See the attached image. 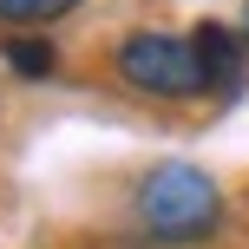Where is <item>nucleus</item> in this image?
<instances>
[{"mask_svg": "<svg viewBox=\"0 0 249 249\" xmlns=\"http://www.w3.org/2000/svg\"><path fill=\"white\" fill-rule=\"evenodd\" d=\"M131 210H138V223H144V236L197 243V236H210V230L223 223V190H216L197 164H158V171L138 184Z\"/></svg>", "mask_w": 249, "mask_h": 249, "instance_id": "obj_1", "label": "nucleus"}, {"mask_svg": "<svg viewBox=\"0 0 249 249\" xmlns=\"http://www.w3.org/2000/svg\"><path fill=\"white\" fill-rule=\"evenodd\" d=\"M118 79L138 92H151V99H190V92H210L203 86V59L190 39L177 33H124L118 39Z\"/></svg>", "mask_w": 249, "mask_h": 249, "instance_id": "obj_2", "label": "nucleus"}, {"mask_svg": "<svg viewBox=\"0 0 249 249\" xmlns=\"http://www.w3.org/2000/svg\"><path fill=\"white\" fill-rule=\"evenodd\" d=\"M190 46H197V59H203V86H210V92H243V66H249V53H243V39L230 33V26L203 20L197 33H190Z\"/></svg>", "mask_w": 249, "mask_h": 249, "instance_id": "obj_3", "label": "nucleus"}, {"mask_svg": "<svg viewBox=\"0 0 249 249\" xmlns=\"http://www.w3.org/2000/svg\"><path fill=\"white\" fill-rule=\"evenodd\" d=\"M79 0H0V26H53Z\"/></svg>", "mask_w": 249, "mask_h": 249, "instance_id": "obj_4", "label": "nucleus"}, {"mask_svg": "<svg viewBox=\"0 0 249 249\" xmlns=\"http://www.w3.org/2000/svg\"><path fill=\"white\" fill-rule=\"evenodd\" d=\"M7 66L20 79H46L53 66H59V53H53L46 39H7Z\"/></svg>", "mask_w": 249, "mask_h": 249, "instance_id": "obj_5", "label": "nucleus"}, {"mask_svg": "<svg viewBox=\"0 0 249 249\" xmlns=\"http://www.w3.org/2000/svg\"><path fill=\"white\" fill-rule=\"evenodd\" d=\"M243 39H249V13H243Z\"/></svg>", "mask_w": 249, "mask_h": 249, "instance_id": "obj_6", "label": "nucleus"}]
</instances>
